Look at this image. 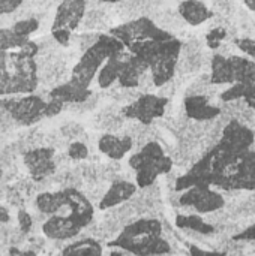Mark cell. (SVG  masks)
Masks as SVG:
<instances>
[{
    "mask_svg": "<svg viewBox=\"0 0 255 256\" xmlns=\"http://www.w3.org/2000/svg\"><path fill=\"white\" fill-rule=\"evenodd\" d=\"M128 164L135 171V183L140 189L152 186L158 177L173 170V159L165 154L162 146L156 141L144 144L129 158Z\"/></svg>",
    "mask_w": 255,
    "mask_h": 256,
    "instance_id": "52a82bcc",
    "label": "cell"
},
{
    "mask_svg": "<svg viewBox=\"0 0 255 256\" xmlns=\"http://www.w3.org/2000/svg\"><path fill=\"white\" fill-rule=\"evenodd\" d=\"M36 63L39 68V82H42L45 87L53 88L59 84L69 81L72 76V70L68 69L65 60L56 52L39 54L36 57Z\"/></svg>",
    "mask_w": 255,
    "mask_h": 256,
    "instance_id": "5bb4252c",
    "label": "cell"
},
{
    "mask_svg": "<svg viewBox=\"0 0 255 256\" xmlns=\"http://www.w3.org/2000/svg\"><path fill=\"white\" fill-rule=\"evenodd\" d=\"M204 60L206 57L201 51V42L198 39H189L182 44V51L177 62L176 74L179 75L197 74L204 66Z\"/></svg>",
    "mask_w": 255,
    "mask_h": 256,
    "instance_id": "e0dca14e",
    "label": "cell"
},
{
    "mask_svg": "<svg viewBox=\"0 0 255 256\" xmlns=\"http://www.w3.org/2000/svg\"><path fill=\"white\" fill-rule=\"evenodd\" d=\"M9 256H38L32 250H20L18 248H11L9 249Z\"/></svg>",
    "mask_w": 255,
    "mask_h": 256,
    "instance_id": "bcb514c9",
    "label": "cell"
},
{
    "mask_svg": "<svg viewBox=\"0 0 255 256\" xmlns=\"http://www.w3.org/2000/svg\"><path fill=\"white\" fill-rule=\"evenodd\" d=\"M65 206V195L63 189L57 192H44L36 196V207L41 213L47 216L57 214Z\"/></svg>",
    "mask_w": 255,
    "mask_h": 256,
    "instance_id": "cb8c5ba5",
    "label": "cell"
},
{
    "mask_svg": "<svg viewBox=\"0 0 255 256\" xmlns=\"http://www.w3.org/2000/svg\"><path fill=\"white\" fill-rule=\"evenodd\" d=\"M123 50L126 48L120 39H117L110 33H102L99 40L87 51H84L80 60L77 62V64L72 68L71 80L89 88L93 78L96 76V74H99V70L107 63V60Z\"/></svg>",
    "mask_w": 255,
    "mask_h": 256,
    "instance_id": "8992f818",
    "label": "cell"
},
{
    "mask_svg": "<svg viewBox=\"0 0 255 256\" xmlns=\"http://www.w3.org/2000/svg\"><path fill=\"white\" fill-rule=\"evenodd\" d=\"M87 12L86 0H62L56 9L54 21L51 26V36L60 46H68L72 33L81 27Z\"/></svg>",
    "mask_w": 255,
    "mask_h": 256,
    "instance_id": "ba28073f",
    "label": "cell"
},
{
    "mask_svg": "<svg viewBox=\"0 0 255 256\" xmlns=\"http://www.w3.org/2000/svg\"><path fill=\"white\" fill-rule=\"evenodd\" d=\"M255 130L240 123L230 120L221 138L185 172L176 180V190L183 192L192 186L215 188L222 172L246 150L254 148Z\"/></svg>",
    "mask_w": 255,
    "mask_h": 256,
    "instance_id": "7a4b0ae2",
    "label": "cell"
},
{
    "mask_svg": "<svg viewBox=\"0 0 255 256\" xmlns=\"http://www.w3.org/2000/svg\"><path fill=\"white\" fill-rule=\"evenodd\" d=\"M179 202L183 207L194 208L200 214L213 213L225 206L224 196L219 192L213 190L210 186H192L183 190Z\"/></svg>",
    "mask_w": 255,
    "mask_h": 256,
    "instance_id": "7c38bea8",
    "label": "cell"
},
{
    "mask_svg": "<svg viewBox=\"0 0 255 256\" xmlns=\"http://www.w3.org/2000/svg\"><path fill=\"white\" fill-rule=\"evenodd\" d=\"M147 70H150V66L140 57L137 56H131L129 60L126 62L117 84L120 87H126V88H137L140 78L143 76V74H146Z\"/></svg>",
    "mask_w": 255,
    "mask_h": 256,
    "instance_id": "603a6c76",
    "label": "cell"
},
{
    "mask_svg": "<svg viewBox=\"0 0 255 256\" xmlns=\"http://www.w3.org/2000/svg\"><path fill=\"white\" fill-rule=\"evenodd\" d=\"M0 213H2V218H0L2 224H8V222L11 220V218H9V213H8V210H6L5 207H2V208H0Z\"/></svg>",
    "mask_w": 255,
    "mask_h": 256,
    "instance_id": "7dc6e473",
    "label": "cell"
},
{
    "mask_svg": "<svg viewBox=\"0 0 255 256\" xmlns=\"http://www.w3.org/2000/svg\"><path fill=\"white\" fill-rule=\"evenodd\" d=\"M212 10L218 16L231 18V15L234 12V0H213Z\"/></svg>",
    "mask_w": 255,
    "mask_h": 256,
    "instance_id": "e575fe53",
    "label": "cell"
},
{
    "mask_svg": "<svg viewBox=\"0 0 255 256\" xmlns=\"http://www.w3.org/2000/svg\"><path fill=\"white\" fill-rule=\"evenodd\" d=\"M234 45L237 46V50H240L246 57L255 60V39L249 36H243V38H236L234 39Z\"/></svg>",
    "mask_w": 255,
    "mask_h": 256,
    "instance_id": "8d00e7d4",
    "label": "cell"
},
{
    "mask_svg": "<svg viewBox=\"0 0 255 256\" xmlns=\"http://www.w3.org/2000/svg\"><path fill=\"white\" fill-rule=\"evenodd\" d=\"M158 90H159V92H158V94H159V96H164V98L170 99V98L174 94V92H176V82H174V80L168 81L167 84H164V86H162V87H159Z\"/></svg>",
    "mask_w": 255,
    "mask_h": 256,
    "instance_id": "f6af8a7d",
    "label": "cell"
},
{
    "mask_svg": "<svg viewBox=\"0 0 255 256\" xmlns=\"http://www.w3.org/2000/svg\"><path fill=\"white\" fill-rule=\"evenodd\" d=\"M134 147V138L131 135L104 134L98 141V148L102 154L111 160H122Z\"/></svg>",
    "mask_w": 255,
    "mask_h": 256,
    "instance_id": "ac0fdd59",
    "label": "cell"
},
{
    "mask_svg": "<svg viewBox=\"0 0 255 256\" xmlns=\"http://www.w3.org/2000/svg\"><path fill=\"white\" fill-rule=\"evenodd\" d=\"M99 2H104V3H108V4H117L123 0H99Z\"/></svg>",
    "mask_w": 255,
    "mask_h": 256,
    "instance_id": "f907efd6",
    "label": "cell"
},
{
    "mask_svg": "<svg viewBox=\"0 0 255 256\" xmlns=\"http://www.w3.org/2000/svg\"><path fill=\"white\" fill-rule=\"evenodd\" d=\"M17 219H18V228L23 234H29L32 226H33V220H32V216L26 212V210H20L18 214H17Z\"/></svg>",
    "mask_w": 255,
    "mask_h": 256,
    "instance_id": "ab89813d",
    "label": "cell"
},
{
    "mask_svg": "<svg viewBox=\"0 0 255 256\" xmlns=\"http://www.w3.org/2000/svg\"><path fill=\"white\" fill-rule=\"evenodd\" d=\"M93 96V92L87 87H83L77 82H74L72 80L59 84L56 87H53L48 92L47 98H53L57 100H62L65 105H77V104H83L86 100H89Z\"/></svg>",
    "mask_w": 255,
    "mask_h": 256,
    "instance_id": "d6986e66",
    "label": "cell"
},
{
    "mask_svg": "<svg viewBox=\"0 0 255 256\" xmlns=\"http://www.w3.org/2000/svg\"><path fill=\"white\" fill-rule=\"evenodd\" d=\"M101 116H102V126L108 129H117L125 120L122 114V108L114 111V106H108V110H105Z\"/></svg>",
    "mask_w": 255,
    "mask_h": 256,
    "instance_id": "d6a6232c",
    "label": "cell"
},
{
    "mask_svg": "<svg viewBox=\"0 0 255 256\" xmlns=\"http://www.w3.org/2000/svg\"><path fill=\"white\" fill-rule=\"evenodd\" d=\"M183 110L188 118L195 122H210L218 118L222 111L219 105H213L204 94H189L183 99Z\"/></svg>",
    "mask_w": 255,
    "mask_h": 256,
    "instance_id": "2e32d148",
    "label": "cell"
},
{
    "mask_svg": "<svg viewBox=\"0 0 255 256\" xmlns=\"http://www.w3.org/2000/svg\"><path fill=\"white\" fill-rule=\"evenodd\" d=\"M23 4V0H0V12L2 15L17 12Z\"/></svg>",
    "mask_w": 255,
    "mask_h": 256,
    "instance_id": "b9f144b4",
    "label": "cell"
},
{
    "mask_svg": "<svg viewBox=\"0 0 255 256\" xmlns=\"http://www.w3.org/2000/svg\"><path fill=\"white\" fill-rule=\"evenodd\" d=\"M189 255L191 256H227L225 252H216V250H204L200 246L191 244L189 246Z\"/></svg>",
    "mask_w": 255,
    "mask_h": 256,
    "instance_id": "ee69618b",
    "label": "cell"
},
{
    "mask_svg": "<svg viewBox=\"0 0 255 256\" xmlns=\"http://www.w3.org/2000/svg\"><path fill=\"white\" fill-rule=\"evenodd\" d=\"M60 256H102V246L93 238H84L68 244Z\"/></svg>",
    "mask_w": 255,
    "mask_h": 256,
    "instance_id": "484cf974",
    "label": "cell"
},
{
    "mask_svg": "<svg viewBox=\"0 0 255 256\" xmlns=\"http://www.w3.org/2000/svg\"><path fill=\"white\" fill-rule=\"evenodd\" d=\"M141 94H144V93H141L138 88H126V87H120V86L116 88V92H113L114 100H116V102H126L125 105L134 102V100L138 99Z\"/></svg>",
    "mask_w": 255,
    "mask_h": 256,
    "instance_id": "836d02e7",
    "label": "cell"
},
{
    "mask_svg": "<svg viewBox=\"0 0 255 256\" xmlns=\"http://www.w3.org/2000/svg\"><path fill=\"white\" fill-rule=\"evenodd\" d=\"M101 34H102V33H96V32L78 34V36H77V42H78V45H80V50H81L83 52L87 51L90 46H93V45L99 40Z\"/></svg>",
    "mask_w": 255,
    "mask_h": 256,
    "instance_id": "74e56055",
    "label": "cell"
},
{
    "mask_svg": "<svg viewBox=\"0 0 255 256\" xmlns=\"http://www.w3.org/2000/svg\"><path fill=\"white\" fill-rule=\"evenodd\" d=\"M84 230V226L74 219L69 214H54L50 216L44 225H42V232L47 238L51 240H59V242H65L69 238L77 237L81 231Z\"/></svg>",
    "mask_w": 255,
    "mask_h": 256,
    "instance_id": "9a60e30c",
    "label": "cell"
},
{
    "mask_svg": "<svg viewBox=\"0 0 255 256\" xmlns=\"http://www.w3.org/2000/svg\"><path fill=\"white\" fill-rule=\"evenodd\" d=\"M39 86L36 58L26 57L21 51H2L0 94H32Z\"/></svg>",
    "mask_w": 255,
    "mask_h": 256,
    "instance_id": "5b68a950",
    "label": "cell"
},
{
    "mask_svg": "<svg viewBox=\"0 0 255 256\" xmlns=\"http://www.w3.org/2000/svg\"><path fill=\"white\" fill-rule=\"evenodd\" d=\"M138 186L137 183H131V182H114L108 190L104 194L102 200L99 201L98 204V208L99 210H108V208H113V207H117L123 202H126L128 200H131L135 192H137Z\"/></svg>",
    "mask_w": 255,
    "mask_h": 256,
    "instance_id": "ffe728a7",
    "label": "cell"
},
{
    "mask_svg": "<svg viewBox=\"0 0 255 256\" xmlns=\"http://www.w3.org/2000/svg\"><path fill=\"white\" fill-rule=\"evenodd\" d=\"M176 226L180 230H188L198 232L201 236H212L215 234V226L209 222H206L198 214H177L176 216Z\"/></svg>",
    "mask_w": 255,
    "mask_h": 256,
    "instance_id": "d4e9b609",
    "label": "cell"
},
{
    "mask_svg": "<svg viewBox=\"0 0 255 256\" xmlns=\"http://www.w3.org/2000/svg\"><path fill=\"white\" fill-rule=\"evenodd\" d=\"M68 156L72 160H84L89 156V148L84 142L81 141H74L68 147Z\"/></svg>",
    "mask_w": 255,
    "mask_h": 256,
    "instance_id": "d590c367",
    "label": "cell"
},
{
    "mask_svg": "<svg viewBox=\"0 0 255 256\" xmlns=\"http://www.w3.org/2000/svg\"><path fill=\"white\" fill-rule=\"evenodd\" d=\"M107 246L135 256H162L171 252L170 243L162 237V224L158 219H140L129 224Z\"/></svg>",
    "mask_w": 255,
    "mask_h": 256,
    "instance_id": "277c9868",
    "label": "cell"
},
{
    "mask_svg": "<svg viewBox=\"0 0 255 256\" xmlns=\"http://www.w3.org/2000/svg\"><path fill=\"white\" fill-rule=\"evenodd\" d=\"M47 99L41 94L12 96L2 100V110H5L18 126H32L47 118Z\"/></svg>",
    "mask_w": 255,
    "mask_h": 256,
    "instance_id": "30bf717a",
    "label": "cell"
},
{
    "mask_svg": "<svg viewBox=\"0 0 255 256\" xmlns=\"http://www.w3.org/2000/svg\"><path fill=\"white\" fill-rule=\"evenodd\" d=\"M215 188L222 190H255V148L240 154L222 172Z\"/></svg>",
    "mask_w": 255,
    "mask_h": 256,
    "instance_id": "9c48e42d",
    "label": "cell"
},
{
    "mask_svg": "<svg viewBox=\"0 0 255 256\" xmlns=\"http://www.w3.org/2000/svg\"><path fill=\"white\" fill-rule=\"evenodd\" d=\"M18 36H23V38H29L30 34H33L38 28H39V21L33 16L30 18H26V20H20V21H15V24L11 27Z\"/></svg>",
    "mask_w": 255,
    "mask_h": 256,
    "instance_id": "1f68e13d",
    "label": "cell"
},
{
    "mask_svg": "<svg viewBox=\"0 0 255 256\" xmlns=\"http://www.w3.org/2000/svg\"><path fill=\"white\" fill-rule=\"evenodd\" d=\"M168 100L170 99L155 93H144L134 102L123 105L122 114L128 120H135L144 126H150L156 118L164 117Z\"/></svg>",
    "mask_w": 255,
    "mask_h": 256,
    "instance_id": "8fae6325",
    "label": "cell"
},
{
    "mask_svg": "<svg viewBox=\"0 0 255 256\" xmlns=\"http://www.w3.org/2000/svg\"><path fill=\"white\" fill-rule=\"evenodd\" d=\"M108 256H122V250L120 249H113Z\"/></svg>",
    "mask_w": 255,
    "mask_h": 256,
    "instance_id": "681fc988",
    "label": "cell"
},
{
    "mask_svg": "<svg viewBox=\"0 0 255 256\" xmlns=\"http://www.w3.org/2000/svg\"><path fill=\"white\" fill-rule=\"evenodd\" d=\"M108 33L120 39L131 54L150 66L158 88L174 80L183 42L171 32L159 27L152 18L141 16L111 27Z\"/></svg>",
    "mask_w": 255,
    "mask_h": 256,
    "instance_id": "6da1fadb",
    "label": "cell"
},
{
    "mask_svg": "<svg viewBox=\"0 0 255 256\" xmlns=\"http://www.w3.org/2000/svg\"><path fill=\"white\" fill-rule=\"evenodd\" d=\"M159 27H162L167 32H173V30H180L186 22L182 18V15L179 14V10H173V9H167V10H158L150 16Z\"/></svg>",
    "mask_w": 255,
    "mask_h": 256,
    "instance_id": "4316f807",
    "label": "cell"
},
{
    "mask_svg": "<svg viewBox=\"0 0 255 256\" xmlns=\"http://www.w3.org/2000/svg\"><path fill=\"white\" fill-rule=\"evenodd\" d=\"M243 3H245V6H246L251 12H254L255 14V0H243Z\"/></svg>",
    "mask_w": 255,
    "mask_h": 256,
    "instance_id": "c3c4849f",
    "label": "cell"
},
{
    "mask_svg": "<svg viewBox=\"0 0 255 256\" xmlns=\"http://www.w3.org/2000/svg\"><path fill=\"white\" fill-rule=\"evenodd\" d=\"M56 150L53 147H38L27 150L23 156V162L33 182H44L56 172Z\"/></svg>",
    "mask_w": 255,
    "mask_h": 256,
    "instance_id": "4fadbf2b",
    "label": "cell"
},
{
    "mask_svg": "<svg viewBox=\"0 0 255 256\" xmlns=\"http://www.w3.org/2000/svg\"><path fill=\"white\" fill-rule=\"evenodd\" d=\"M47 118H51V117H56L59 116L62 111H63V106L65 104L62 100H57V99H53V98H47Z\"/></svg>",
    "mask_w": 255,
    "mask_h": 256,
    "instance_id": "60d3db41",
    "label": "cell"
},
{
    "mask_svg": "<svg viewBox=\"0 0 255 256\" xmlns=\"http://www.w3.org/2000/svg\"><path fill=\"white\" fill-rule=\"evenodd\" d=\"M132 54L128 50H123L117 54H114L113 57H110L107 60V63L102 66V69L98 74V84L102 88H111L113 84L116 81H119V76L126 64V62L129 60Z\"/></svg>",
    "mask_w": 255,
    "mask_h": 256,
    "instance_id": "44dd1931",
    "label": "cell"
},
{
    "mask_svg": "<svg viewBox=\"0 0 255 256\" xmlns=\"http://www.w3.org/2000/svg\"><path fill=\"white\" fill-rule=\"evenodd\" d=\"M107 4L108 3H101L98 8H93V9H87L86 12V16L83 20V24H81V28L84 30H95L98 27H102L105 21H108V16H107Z\"/></svg>",
    "mask_w": 255,
    "mask_h": 256,
    "instance_id": "f1b7e54d",
    "label": "cell"
},
{
    "mask_svg": "<svg viewBox=\"0 0 255 256\" xmlns=\"http://www.w3.org/2000/svg\"><path fill=\"white\" fill-rule=\"evenodd\" d=\"M209 74L213 84H230V87L219 94L221 102L245 99L255 110V60L236 54L225 57L216 52L212 56Z\"/></svg>",
    "mask_w": 255,
    "mask_h": 256,
    "instance_id": "3957f363",
    "label": "cell"
},
{
    "mask_svg": "<svg viewBox=\"0 0 255 256\" xmlns=\"http://www.w3.org/2000/svg\"><path fill=\"white\" fill-rule=\"evenodd\" d=\"M141 93H152L153 88H158L156 84H155V80H153V75L150 70H147L146 74H143V76L140 78V82H138V87H137Z\"/></svg>",
    "mask_w": 255,
    "mask_h": 256,
    "instance_id": "f35d334b",
    "label": "cell"
},
{
    "mask_svg": "<svg viewBox=\"0 0 255 256\" xmlns=\"http://www.w3.org/2000/svg\"><path fill=\"white\" fill-rule=\"evenodd\" d=\"M177 10L189 26H200L215 16L212 8H207V4L201 0H183L179 3Z\"/></svg>",
    "mask_w": 255,
    "mask_h": 256,
    "instance_id": "7402d4cb",
    "label": "cell"
},
{
    "mask_svg": "<svg viewBox=\"0 0 255 256\" xmlns=\"http://www.w3.org/2000/svg\"><path fill=\"white\" fill-rule=\"evenodd\" d=\"M230 36V26H212L206 34V42L210 50H218Z\"/></svg>",
    "mask_w": 255,
    "mask_h": 256,
    "instance_id": "f546056e",
    "label": "cell"
},
{
    "mask_svg": "<svg viewBox=\"0 0 255 256\" xmlns=\"http://www.w3.org/2000/svg\"><path fill=\"white\" fill-rule=\"evenodd\" d=\"M29 38L18 36L12 28H2L0 32V45L2 51H9L12 48H21L26 42H29Z\"/></svg>",
    "mask_w": 255,
    "mask_h": 256,
    "instance_id": "4dcf8cb0",
    "label": "cell"
},
{
    "mask_svg": "<svg viewBox=\"0 0 255 256\" xmlns=\"http://www.w3.org/2000/svg\"><path fill=\"white\" fill-rule=\"evenodd\" d=\"M234 242H255V224L251 226H248L246 230H243L242 232L233 236Z\"/></svg>",
    "mask_w": 255,
    "mask_h": 256,
    "instance_id": "7bdbcfd3",
    "label": "cell"
},
{
    "mask_svg": "<svg viewBox=\"0 0 255 256\" xmlns=\"http://www.w3.org/2000/svg\"><path fill=\"white\" fill-rule=\"evenodd\" d=\"M218 87L219 86L212 82L210 74H201L200 76H197L188 86V88L185 92V96H189V94H204V96H207L212 100L218 94Z\"/></svg>",
    "mask_w": 255,
    "mask_h": 256,
    "instance_id": "83f0119b",
    "label": "cell"
}]
</instances>
